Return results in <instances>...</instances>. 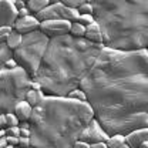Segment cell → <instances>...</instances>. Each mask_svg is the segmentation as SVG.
Instances as JSON below:
<instances>
[{
    "label": "cell",
    "instance_id": "37",
    "mask_svg": "<svg viewBox=\"0 0 148 148\" xmlns=\"http://www.w3.org/2000/svg\"><path fill=\"white\" fill-rule=\"evenodd\" d=\"M90 148H108V147H107V143H98V144H91Z\"/></svg>",
    "mask_w": 148,
    "mask_h": 148
},
{
    "label": "cell",
    "instance_id": "24",
    "mask_svg": "<svg viewBox=\"0 0 148 148\" xmlns=\"http://www.w3.org/2000/svg\"><path fill=\"white\" fill-rule=\"evenodd\" d=\"M78 12H80V14H94L92 4L90 3V1H86V3H83V4L78 7Z\"/></svg>",
    "mask_w": 148,
    "mask_h": 148
},
{
    "label": "cell",
    "instance_id": "3",
    "mask_svg": "<svg viewBox=\"0 0 148 148\" xmlns=\"http://www.w3.org/2000/svg\"><path fill=\"white\" fill-rule=\"evenodd\" d=\"M94 117L90 103L46 95L33 108L30 120L32 145L36 148H73Z\"/></svg>",
    "mask_w": 148,
    "mask_h": 148
},
{
    "label": "cell",
    "instance_id": "21",
    "mask_svg": "<svg viewBox=\"0 0 148 148\" xmlns=\"http://www.w3.org/2000/svg\"><path fill=\"white\" fill-rule=\"evenodd\" d=\"M69 98H73V100H78V101H83V103H88V98H87V94L86 91H83L81 88H77V90H74L71 91L69 95H67Z\"/></svg>",
    "mask_w": 148,
    "mask_h": 148
},
{
    "label": "cell",
    "instance_id": "33",
    "mask_svg": "<svg viewBox=\"0 0 148 148\" xmlns=\"http://www.w3.org/2000/svg\"><path fill=\"white\" fill-rule=\"evenodd\" d=\"M73 148H90V144H88V143H86V141H81V140H78V141L74 144Z\"/></svg>",
    "mask_w": 148,
    "mask_h": 148
},
{
    "label": "cell",
    "instance_id": "29",
    "mask_svg": "<svg viewBox=\"0 0 148 148\" xmlns=\"http://www.w3.org/2000/svg\"><path fill=\"white\" fill-rule=\"evenodd\" d=\"M4 67H6L7 70H14V69H17L18 67V64H17V61H16L14 58H12V60H9V61L4 64Z\"/></svg>",
    "mask_w": 148,
    "mask_h": 148
},
{
    "label": "cell",
    "instance_id": "17",
    "mask_svg": "<svg viewBox=\"0 0 148 148\" xmlns=\"http://www.w3.org/2000/svg\"><path fill=\"white\" fill-rule=\"evenodd\" d=\"M44 97H46V94H44L43 90H30L29 94H27V97H26V101L32 107H37L44 100Z\"/></svg>",
    "mask_w": 148,
    "mask_h": 148
},
{
    "label": "cell",
    "instance_id": "38",
    "mask_svg": "<svg viewBox=\"0 0 148 148\" xmlns=\"http://www.w3.org/2000/svg\"><path fill=\"white\" fill-rule=\"evenodd\" d=\"M20 137H32V130H21Z\"/></svg>",
    "mask_w": 148,
    "mask_h": 148
},
{
    "label": "cell",
    "instance_id": "34",
    "mask_svg": "<svg viewBox=\"0 0 148 148\" xmlns=\"http://www.w3.org/2000/svg\"><path fill=\"white\" fill-rule=\"evenodd\" d=\"M7 127V118L6 114H0V128H6Z\"/></svg>",
    "mask_w": 148,
    "mask_h": 148
},
{
    "label": "cell",
    "instance_id": "39",
    "mask_svg": "<svg viewBox=\"0 0 148 148\" xmlns=\"http://www.w3.org/2000/svg\"><path fill=\"white\" fill-rule=\"evenodd\" d=\"M120 148H131V147H130L128 144H127V143H125V144H123V145H121V147H120Z\"/></svg>",
    "mask_w": 148,
    "mask_h": 148
},
{
    "label": "cell",
    "instance_id": "20",
    "mask_svg": "<svg viewBox=\"0 0 148 148\" xmlns=\"http://www.w3.org/2000/svg\"><path fill=\"white\" fill-rule=\"evenodd\" d=\"M86 32H87V27H86V26H83L81 23L75 21V23L71 24V32H70V34H71V36L78 37V38H84Z\"/></svg>",
    "mask_w": 148,
    "mask_h": 148
},
{
    "label": "cell",
    "instance_id": "40",
    "mask_svg": "<svg viewBox=\"0 0 148 148\" xmlns=\"http://www.w3.org/2000/svg\"><path fill=\"white\" fill-rule=\"evenodd\" d=\"M140 148H148V143H144V144H143Z\"/></svg>",
    "mask_w": 148,
    "mask_h": 148
},
{
    "label": "cell",
    "instance_id": "2",
    "mask_svg": "<svg viewBox=\"0 0 148 148\" xmlns=\"http://www.w3.org/2000/svg\"><path fill=\"white\" fill-rule=\"evenodd\" d=\"M104 47L71 34L51 38L34 80L46 95L67 97L88 77Z\"/></svg>",
    "mask_w": 148,
    "mask_h": 148
},
{
    "label": "cell",
    "instance_id": "30",
    "mask_svg": "<svg viewBox=\"0 0 148 148\" xmlns=\"http://www.w3.org/2000/svg\"><path fill=\"white\" fill-rule=\"evenodd\" d=\"M13 1H14V6H16V9L18 12L27 7V1H23V0H13Z\"/></svg>",
    "mask_w": 148,
    "mask_h": 148
},
{
    "label": "cell",
    "instance_id": "19",
    "mask_svg": "<svg viewBox=\"0 0 148 148\" xmlns=\"http://www.w3.org/2000/svg\"><path fill=\"white\" fill-rule=\"evenodd\" d=\"M123 144H125V135H123V134L110 135V138L107 140V147L108 148H120Z\"/></svg>",
    "mask_w": 148,
    "mask_h": 148
},
{
    "label": "cell",
    "instance_id": "15",
    "mask_svg": "<svg viewBox=\"0 0 148 148\" xmlns=\"http://www.w3.org/2000/svg\"><path fill=\"white\" fill-rule=\"evenodd\" d=\"M51 3L49 0H29L27 1V9L33 16H37L40 12H43L46 7H49Z\"/></svg>",
    "mask_w": 148,
    "mask_h": 148
},
{
    "label": "cell",
    "instance_id": "7",
    "mask_svg": "<svg viewBox=\"0 0 148 148\" xmlns=\"http://www.w3.org/2000/svg\"><path fill=\"white\" fill-rule=\"evenodd\" d=\"M108 138H110L108 132L103 128V125L100 124V121L95 117L90 121V124L81 132V137H80L81 141H86L90 145L91 144H98V143H107Z\"/></svg>",
    "mask_w": 148,
    "mask_h": 148
},
{
    "label": "cell",
    "instance_id": "16",
    "mask_svg": "<svg viewBox=\"0 0 148 148\" xmlns=\"http://www.w3.org/2000/svg\"><path fill=\"white\" fill-rule=\"evenodd\" d=\"M14 58V51L7 46L6 41H0V67H4V64Z\"/></svg>",
    "mask_w": 148,
    "mask_h": 148
},
{
    "label": "cell",
    "instance_id": "36",
    "mask_svg": "<svg viewBox=\"0 0 148 148\" xmlns=\"http://www.w3.org/2000/svg\"><path fill=\"white\" fill-rule=\"evenodd\" d=\"M7 145H9L7 137H3V138H0V148H7Z\"/></svg>",
    "mask_w": 148,
    "mask_h": 148
},
{
    "label": "cell",
    "instance_id": "4",
    "mask_svg": "<svg viewBox=\"0 0 148 148\" xmlns=\"http://www.w3.org/2000/svg\"><path fill=\"white\" fill-rule=\"evenodd\" d=\"M90 3L107 49L148 50V0H91Z\"/></svg>",
    "mask_w": 148,
    "mask_h": 148
},
{
    "label": "cell",
    "instance_id": "23",
    "mask_svg": "<svg viewBox=\"0 0 148 148\" xmlns=\"http://www.w3.org/2000/svg\"><path fill=\"white\" fill-rule=\"evenodd\" d=\"M6 118H7V127H18L20 125V120L17 118V115L14 112L6 114Z\"/></svg>",
    "mask_w": 148,
    "mask_h": 148
},
{
    "label": "cell",
    "instance_id": "18",
    "mask_svg": "<svg viewBox=\"0 0 148 148\" xmlns=\"http://www.w3.org/2000/svg\"><path fill=\"white\" fill-rule=\"evenodd\" d=\"M21 41H23V34H20V33H17L16 30L9 36V38L6 40V43H7V46L14 51V50H17L18 47H20V44H21Z\"/></svg>",
    "mask_w": 148,
    "mask_h": 148
},
{
    "label": "cell",
    "instance_id": "32",
    "mask_svg": "<svg viewBox=\"0 0 148 148\" xmlns=\"http://www.w3.org/2000/svg\"><path fill=\"white\" fill-rule=\"evenodd\" d=\"M29 16H33V14L30 13V10H29L27 7L18 12V18H24V17H29Z\"/></svg>",
    "mask_w": 148,
    "mask_h": 148
},
{
    "label": "cell",
    "instance_id": "27",
    "mask_svg": "<svg viewBox=\"0 0 148 148\" xmlns=\"http://www.w3.org/2000/svg\"><path fill=\"white\" fill-rule=\"evenodd\" d=\"M6 132H7V137H20L21 130L20 127H7Z\"/></svg>",
    "mask_w": 148,
    "mask_h": 148
},
{
    "label": "cell",
    "instance_id": "22",
    "mask_svg": "<svg viewBox=\"0 0 148 148\" xmlns=\"http://www.w3.org/2000/svg\"><path fill=\"white\" fill-rule=\"evenodd\" d=\"M13 32H14V27H12V26H1L0 27V41H6Z\"/></svg>",
    "mask_w": 148,
    "mask_h": 148
},
{
    "label": "cell",
    "instance_id": "13",
    "mask_svg": "<svg viewBox=\"0 0 148 148\" xmlns=\"http://www.w3.org/2000/svg\"><path fill=\"white\" fill-rule=\"evenodd\" d=\"M86 40H88L90 43L94 44H104V40H103V33H101V27L97 21H94L92 24H90L87 27V32H86Z\"/></svg>",
    "mask_w": 148,
    "mask_h": 148
},
{
    "label": "cell",
    "instance_id": "14",
    "mask_svg": "<svg viewBox=\"0 0 148 148\" xmlns=\"http://www.w3.org/2000/svg\"><path fill=\"white\" fill-rule=\"evenodd\" d=\"M33 108L26 100L18 103L14 108V114L17 115V118L20 120V123H24V121H30L32 120V115H33Z\"/></svg>",
    "mask_w": 148,
    "mask_h": 148
},
{
    "label": "cell",
    "instance_id": "5",
    "mask_svg": "<svg viewBox=\"0 0 148 148\" xmlns=\"http://www.w3.org/2000/svg\"><path fill=\"white\" fill-rule=\"evenodd\" d=\"M33 78L18 66L14 70L0 67V112H14L18 103L24 101L32 90Z\"/></svg>",
    "mask_w": 148,
    "mask_h": 148
},
{
    "label": "cell",
    "instance_id": "9",
    "mask_svg": "<svg viewBox=\"0 0 148 148\" xmlns=\"http://www.w3.org/2000/svg\"><path fill=\"white\" fill-rule=\"evenodd\" d=\"M18 20V10L14 6L13 0H1L0 1V27L12 26L14 27Z\"/></svg>",
    "mask_w": 148,
    "mask_h": 148
},
{
    "label": "cell",
    "instance_id": "31",
    "mask_svg": "<svg viewBox=\"0 0 148 148\" xmlns=\"http://www.w3.org/2000/svg\"><path fill=\"white\" fill-rule=\"evenodd\" d=\"M7 141H9V145L17 147L20 143V137H7Z\"/></svg>",
    "mask_w": 148,
    "mask_h": 148
},
{
    "label": "cell",
    "instance_id": "11",
    "mask_svg": "<svg viewBox=\"0 0 148 148\" xmlns=\"http://www.w3.org/2000/svg\"><path fill=\"white\" fill-rule=\"evenodd\" d=\"M40 21L36 16H29V17L24 18H18L14 24V30L20 33V34H29V33H33V32H37L40 30Z\"/></svg>",
    "mask_w": 148,
    "mask_h": 148
},
{
    "label": "cell",
    "instance_id": "8",
    "mask_svg": "<svg viewBox=\"0 0 148 148\" xmlns=\"http://www.w3.org/2000/svg\"><path fill=\"white\" fill-rule=\"evenodd\" d=\"M71 24L67 20H49V21H43L40 24V30L50 38L56 37L67 36L71 32Z\"/></svg>",
    "mask_w": 148,
    "mask_h": 148
},
{
    "label": "cell",
    "instance_id": "28",
    "mask_svg": "<svg viewBox=\"0 0 148 148\" xmlns=\"http://www.w3.org/2000/svg\"><path fill=\"white\" fill-rule=\"evenodd\" d=\"M18 147H23V148L32 147V137H20Z\"/></svg>",
    "mask_w": 148,
    "mask_h": 148
},
{
    "label": "cell",
    "instance_id": "26",
    "mask_svg": "<svg viewBox=\"0 0 148 148\" xmlns=\"http://www.w3.org/2000/svg\"><path fill=\"white\" fill-rule=\"evenodd\" d=\"M83 3H86V0H63V4L70 9H78Z\"/></svg>",
    "mask_w": 148,
    "mask_h": 148
},
{
    "label": "cell",
    "instance_id": "1",
    "mask_svg": "<svg viewBox=\"0 0 148 148\" xmlns=\"http://www.w3.org/2000/svg\"><path fill=\"white\" fill-rule=\"evenodd\" d=\"M80 88L108 135L148 128V50L104 47Z\"/></svg>",
    "mask_w": 148,
    "mask_h": 148
},
{
    "label": "cell",
    "instance_id": "10",
    "mask_svg": "<svg viewBox=\"0 0 148 148\" xmlns=\"http://www.w3.org/2000/svg\"><path fill=\"white\" fill-rule=\"evenodd\" d=\"M63 10H64L63 1L51 3L49 7H46L43 12H40L36 17L38 18L40 23L49 21V20H63Z\"/></svg>",
    "mask_w": 148,
    "mask_h": 148
},
{
    "label": "cell",
    "instance_id": "41",
    "mask_svg": "<svg viewBox=\"0 0 148 148\" xmlns=\"http://www.w3.org/2000/svg\"><path fill=\"white\" fill-rule=\"evenodd\" d=\"M7 148H14L13 145H7Z\"/></svg>",
    "mask_w": 148,
    "mask_h": 148
},
{
    "label": "cell",
    "instance_id": "35",
    "mask_svg": "<svg viewBox=\"0 0 148 148\" xmlns=\"http://www.w3.org/2000/svg\"><path fill=\"white\" fill-rule=\"evenodd\" d=\"M20 130H32V123L30 121H24V123H20Z\"/></svg>",
    "mask_w": 148,
    "mask_h": 148
},
{
    "label": "cell",
    "instance_id": "12",
    "mask_svg": "<svg viewBox=\"0 0 148 148\" xmlns=\"http://www.w3.org/2000/svg\"><path fill=\"white\" fill-rule=\"evenodd\" d=\"M125 143L131 148H140L144 143H148V128H140L131 131L125 135Z\"/></svg>",
    "mask_w": 148,
    "mask_h": 148
},
{
    "label": "cell",
    "instance_id": "6",
    "mask_svg": "<svg viewBox=\"0 0 148 148\" xmlns=\"http://www.w3.org/2000/svg\"><path fill=\"white\" fill-rule=\"evenodd\" d=\"M50 40L51 38L46 36L41 30H37L33 33L24 34L20 47L14 50V60L21 69L27 71V74L33 80L36 78L43 57L50 44Z\"/></svg>",
    "mask_w": 148,
    "mask_h": 148
},
{
    "label": "cell",
    "instance_id": "25",
    "mask_svg": "<svg viewBox=\"0 0 148 148\" xmlns=\"http://www.w3.org/2000/svg\"><path fill=\"white\" fill-rule=\"evenodd\" d=\"M95 21V18H94V14H81L80 18H78V23H81L83 26H86V27H88L90 24H92Z\"/></svg>",
    "mask_w": 148,
    "mask_h": 148
}]
</instances>
